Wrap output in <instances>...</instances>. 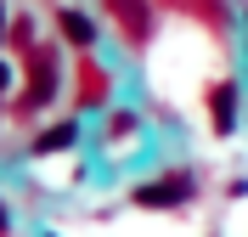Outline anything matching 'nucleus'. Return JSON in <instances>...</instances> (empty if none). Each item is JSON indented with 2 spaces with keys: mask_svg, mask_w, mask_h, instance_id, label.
Wrapping results in <instances>:
<instances>
[{
  "mask_svg": "<svg viewBox=\"0 0 248 237\" xmlns=\"http://www.w3.org/2000/svg\"><path fill=\"white\" fill-rule=\"evenodd\" d=\"M57 29H62V40H68V46H79V51L96 46V23H91L85 12H74V6H62V12H57Z\"/></svg>",
  "mask_w": 248,
  "mask_h": 237,
  "instance_id": "obj_4",
  "label": "nucleus"
},
{
  "mask_svg": "<svg viewBox=\"0 0 248 237\" xmlns=\"http://www.w3.org/2000/svg\"><path fill=\"white\" fill-rule=\"evenodd\" d=\"M0 46H6V6H0Z\"/></svg>",
  "mask_w": 248,
  "mask_h": 237,
  "instance_id": "obj_9",
  "label": "nucleus"
},
{
  "mask_svg": "<svg viewBox=\"0 0 248 237\" xmlns=\"http://www.w3.org/2000/svg\"><path fill=\"white\" fill-rule=\"evenodd\" d=\"M34 57V74H29V91H23V108H46L57 96V57L51 51H29Z\"/></svg>",
  "mask_w": 248,
  "mask_h": 237,
  "instance_id": "obj_3",
  "label": "nucleus"
},
{
  "mask_svg": "<svg viewBox=\"0 0 248 237\" xmlns=\"http://www.w3.org/2000/svg\"><path fill=\"white\" fill-rule=\"evenodd\" d=\"M192 198V175H164V181H141L136 187V204L141 209H175V204H186Z\"/></svg>",
  "mask_w": 248,
  "mask_h": 237,
  "instance_id": "obj_1",
  "label": "nucleus"
},
{
  "mask_svg": "<svg viewBox=\"0 0 248 237\" xmlns=\"http://www.w3.org/2000/svg\"><path fill=\"white\" fill-rule=\"evenodd\" d=\"M12 79H17V74H12V63H0V96L12 91Z\"/></svg>",
  "mask_w": 248,
  "mask_h": 237,
  "instance_id": "obj_7",
  "label": "nucleus"
},
{
  "mask_svg": "<svg viewBox=\"0 0 248 237\" xmlns=\"http://www.w3.org/2000/svg\"><path fill=\"white\" fill-rule=\"evenodd\" d=\"M102 6L113 12V23L124 29L130 46H147V40H153V6H147V0H102Z\"/></svg>",
  "mask_w": 248,
  "mask_h": 237,
  "instance_id": "obj_2",
  "label": "nucleus"
},
{
  "mask_svg": "<svg viewBox=\"0 0 248 237\" xmlns=\"http://www.w3.org/2000/svg\"><path fill=\"white\" fill-rule=\"evenodd\" d=\"M6 232H12V215H6V204H0V237H6Z\"/></svg>",
  "mask_w": 248,
  "mask_h": 237,
  "instance_id": "obj_8",
  "label": "nucleus"
},
{
  "mask_svg": "<svg viewBox=\"0 0 248 237\" xmlns=\"http://www.w3.org/2000/svg\"><path fill=\"white\" fill-rule=\"evenodd\" d=\"M209 108H215V136H232L237 130V85H215Z\"/></svg>",
  "mask_w": 248,
  "mask_h": 237,
  "instance_id": "obj_5",
  "label": "nucleus"
},
{
  "mask_svg": "<svg viewBox=\"0 0 248 237\" xmlns=\"http://www.w3.org/2000/svg\"><path fill=\"white\" fill-rule=\"evenodd\" d=\"M74 142H79V125H74V119H62V125H51L46 136L34 142V153H62V147H74Z\"/></svg>",
  "mask_w": 248,
  "mask_h": 237,
  "instance_id": "obj_6",
  "label": "nucleus"
}]
</instances>
